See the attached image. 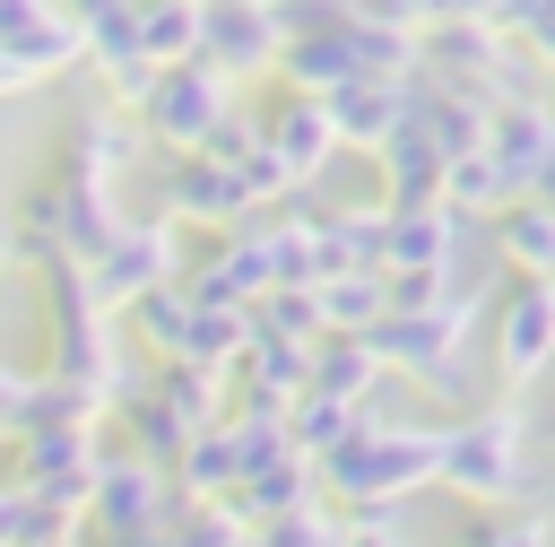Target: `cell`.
Segmentation results:
<instances>
[{"instance_id":"4fadbf2b","label":"cell","mask_w":555,"mask_h":547,"mask_svg":"<svg viewBox=\"0 0 555 547\" xmlns=\"http://www.w3.org/2000/svg\"><path fill=\"white\" fill-rule=\"evenodd\" d=\"M199 35H208V0H130V43L156 69L199 61Z\"/></svg>"},{"instance_id":"e0dca14e","label":"cell","mask_w":555,"mask_h":547,"mask_svg":"<svg viewBox=\"0 0 555 547\" xmlns=\"http://www.w3.org/2000/svg\"><path fill=\"white\" fill-rule=\"evenodd\" d=\"M234 495L243 486V434H191L182 443V495Z\"/></svg>"},{"instance_id":"ffe728a7","label":"cell","mask_w":555,"mask_h":547,"mask_svg":"<svg viewBox=\"0 0 555 547\" xmlns=\"http://www.w3.org/2000/svg\"><path fill=\"white\" fill-rule=\"evenodd\" d=\"M17 87H35V78H26V69H17L9 52H0V96H17Z\"/></svg>"},{"instance_id":"5bb4252c","label":"cell","mask_w":555,"mask_h":547,"mask_svg":"<svg viewBox=\"0 0 555 547\" xmlns=\"http://www.w3.org/2000/svg\"><path fill=\"white\" fill-rule=\"evenodd\" d=\"M494 252H503V269L512 278H555V200H512L503 217H494Z\"/></svg>"},{"instance_id":"277c9868","label":"cell","mask_w":555,"mask_h":547,"mask_svg":"<svg viewBox=\"0 0 555 547\" xmlns=\"http://www.w3.org/2000/svg\"><path fill=\"white\" fill-rule=\"evenodd\" d=\"M78 269H87V287H95V304H104V313H113V304H139L147 287H173V269H182L173 217H156V226H113Z\"/></svg>"},{"instance_id":"7c38bea8","label":"cell","mask_w":555,"mask_h":547,"mask_svg":"<svg viewBox=\"0 0 555 547\" xmlns=\"http://www.w3.org/2000/svg\"><path fill=\"white\" fill-rule=\"evenodd\" d=\"M442 182H451V156L408 113V130L382 148V208H442Z\"/></svg>"},{"instance_id":"ba28073f","label":"cell","mask_w":555,"mask_h":547,"mask_svg":"<svg viewBox=\"0 0 555 547\" xmlns=\"http://www.w3.org/2000/svg\"><path fill=\"white\" fill-rule=\"evenodd\" d=\"M0 52L26 78H43L61 61H87V35H78V17L61 0H0Z\"/></svg>"},{"instance_id":"7a4b0ae2","label":"cell","mask_w":555,"mask_h":547,"mask_svg":"<svg viewBox=\"0 0 555 547\" xmlns=\"http://www.w3.org/2000/svg\"><path fill=\"white\" fill-rule=\"evenodd\" d=\"M312 469H321V486L347 495V512H356L347 530H364V521H382L399 495H416V486L434 478V434H425V425H416V434H390V425L364 417V425H356L347 443H330Z\"/></svg>"},{"instance_id":"9a60e30c","label":"cell","mask_w":555,"mask_h":547,"mask_svg":"<svg viewBox=\"0 0 555 547\" xmlns=\"http://www.w3.org/2000/svg\"><path fill=\"white\" fill-rule=\"evenodd\" d=\"M382 373H390V365L373 356V339H364V330H321V339H312V391H338V399H356V408H364Z\"/></svg>"},{"instance_id":"52a82bcc","label":"cell","mask_w":555,"mask_h":547,"mask_svg":"<svg viewBox=\"0 0 555 547\" xmlns=\"http://www.w3.org/2000/svg\"><path fill=\"white\" fill-rule=\"evenodd\" d=\"M165 512H173V495L147 460H95V495L78 521H104L113 538H147V530H165Z\"/></svg>"},{"instance_id":"d6986e66","label":"cell","mask_w":555,"mask_h":547,"mask_svg":"<svg viewBox=\"0 0 555 547\" xmlns=\"http://www.w3.org/2000/svg\"><path fill=\"white\" fill-rule=\"evenodd\" d=\"M260 547H347V530L330 521V512H278V521H260Z\"/></svg>"},{"instance_id":"5b68a950","label":"cell","mask_w":555,"mask_h":547,"mask_svg":"<svg viewBox=\"0 0 555 547\" xmlns=\"http://www.w3.org/2000/svg\"><path fill=\"white\" fill-rule=\"evenodd\" d=\"M555 365V278H512V295L494 304V373L520 391Z\"/></svg>"},{"instance_id":"30bf717a","label":"cell","mask_w":555,"mask_h":547,"mask_svg":"<svg viewBox=\"0 0 555 547\" xmlns=\"http://www.w3.org/2000/svg\"><path fill=\"white\" fill-rule=\"evenodd\" d=\"M330 122H338V148H390L408 130V104H416V78H347L338 96H321Z\"/></svg>"},{"instance_id":"2e32d148","label":"cell","mask_w":555,"mask_h":547,"mask_svg":"<svg viewBox=\"0 0 555 547\" xmlns=\"http://www.w3.org/2000/svg\"><path fill=\"white\" fill-rule=\"evenodd\" d=\"M312 304H321V330H373L390 304H382V269H356V278H312Z\"/></svg>"},{"instance_id":"ac0fdd59","label":"cell","mask_w":555,"mask_h":547,"mask_svg":"<svg viewBox=\"0 0 555 547\" xmlns=\"http://www.w3.org/2000/svg\"><path fill=\"white\" fill-rule=\"evenodd\" d=\"M451 547H555L546 512H512V504H477V521L451 538Z\"/></svg>"},{"instance_id":"44dd1931","label":"cell","mask_w":555,"mask_h":547,"mask_svg":"<svg viewBox=\"0 0 555 547\" xmlns=\"http://www.w3.org/2000/svg\"><path fill=\"white\" fill-rule=\"evenodd\" d=\"M0 260H9V252H0Z\"/></svg>"},{"instance_id":"9c48e42d","label":"cell","mask_w":555,"mask_h":547,"mask_svg":"<svg viewBox=\"0 0 555 547\" xmlns=\"http://www.w3.org/2000/svg\"><path fill=\"white\" fill-rule=\"evenodd\" d=\"M199 61H208V69H225V78L278 69V17H269V0H208Z\"/></svg>"},{"instance_id":"8fae6325","label":"cell","mask_w":555,"mask_h":547,"mask_svg":"<svg viewBox=\"0 0 555 547\" xmlns=\"http://www.w3.org/2000/svg\"><path fill=\"white\" fill-rule=\"evenodd\" d=\"M382 269H390V278L460 269V217H451V208H390V226H382Z\"/></svg>"},{"instance_id":"3957f363","label":"cell","mask_w":555,"mask_h":547,"mask_svg":"<svg viewBox=\"0 0 555 547\" xmlns=\"http://www.w3.org/2000/svg\"><path fill=\"white\" fill-rule=\"evenodd\" d=\"M225 69H208V61H173V69H156L147 78V96L130 104V122H139V139H156L165 156H199L208 148V130L234 113L225 104Z\"/></svg>"},{"instance_id":"8992f818","label":"cell","mask_w":555,"mask_h":547,"mask_svg":"<svg viewBox=\"0 0 555 547\" xmlns=\"http://www.w3.org/2000/svg\"><path fill=\"white\" fill-rule=\"evenodd\" d=\"M260 208V182L243 174V165H225V156H173V174H165V217L182 226V217H208V226H243Z\"/></svg>"},{"instance_id":"6da1fadb","label":"cell","mask_w":555,"mask_h":547,"mask_svg":"<svg viewBox=\"0 0 555 547\" xmlns=\"http://www.w3.org/2000/svg\"><path fill=\"white\" fill-rule=\"evenodd\" d=\"M434 478L460 504H529V425L520 408H468L434 425Z\"/></svg>"}]
</instances>
